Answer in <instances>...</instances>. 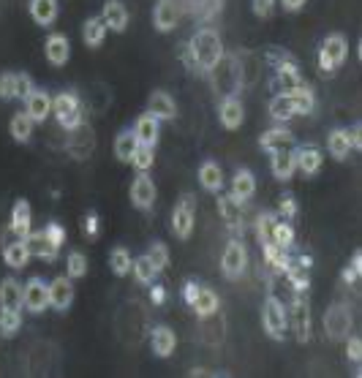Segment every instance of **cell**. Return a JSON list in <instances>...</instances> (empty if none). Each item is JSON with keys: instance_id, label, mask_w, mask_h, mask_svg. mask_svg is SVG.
<instances>
[{"instance_id": "cell-48", "label": "cell", "mask_w": 362, "mask_h": 378, "mask_svg": "<svg viewBox=\"0 0 362 378\" xmlns=\"http://www.w3.org/2000/svg\"><path fill=\"white\" fill-rule=\"evenodd\" d=\"M360 275H362V253H360V250H354V256H352V264L343 270L340 280H343L346 286H354V283H360Z\"/></svg>"}, {"instance_id": "cell-32", "label": "cell", "mask_w": 362, "mask_h": 378, "mask_svg": "<svg viewBox=\"0 0 362 378\" xmlns=\"http://www.w3.org/2000/svg\"><path fill=\"white\" fill-rule=\"evenodd\" d=\"M218 213L221 218L226 220V226H232V229H243V220H240V202L232 196V193H226V196H218Z\"/></svg>"}, {"instance_id": "cell-7", "label": "cell", "mask_w": 362, "mask_h": 378, "mask_svg": "<svg viewBox=\"0 0 362 378\" xmlns=\"http://www.w3.org/2000/svg\"><path fill=\"white\" fill-rule=\"evenodd\" d=\"M194 196L191 193H186L183 199H180V204L174 207V213H172V232H174V237H180V240H188L191 237V232H194Z\"/></svg>"}, {"instance_id": "cell-2", "label": "cell", "mask_w": 362, "mask_h": 378, "mask_svg": "<svg viewBox=\"0 0 362 378\" xmlns=\"http://www.w3.org/2000/svg\"><path fill=\"white\" fill-rule=\"evenodd\" d=\"M52 114L60 123V128L66 131H74L77 126H82V104L77 93H57L52 98Z\"/></svg>"}, {"instance_id": "cell-58", "label": "cell", "mask_w": 362, "mask_h": 378, "mask_svg": "<svg viewBox=\"0 0 362 378\" xmlns=\"http://www.w3.org/2000/svg\"><path fill=\"white\" fill-rule=\"evenodd\" d=\"M283 3V8L286 11H297V8H303L306 6V0H280Z\"/></svg>"}, {"instance_id": "cell-18", "label": "cell", "mask_w": 362, "mask_h": 378, "mask_svg": "<svg viewBox=\"0 0 362 378\" xmlns=\"http://www.w3.org/2000/svg\"><path fill=\"white\" fill-rule=\"evenodd\" d=\"M158 134H161V120H156L150 112L142 114L139 120H137V126H134V136H137V142L144 144V147H156L158 144Z\"/></svg>"}, {"instance_id": "cell-19", "label": "cell", "mask_w": 362, "mask_h": 378, "mask_svg": "<svg viewBox=\"0 0 362 378\" xmlns=\"http://www.w3.org/2000/svg\"><path fill=\"white\" fill-rule=\"evenodd\" d=\"M101 20L107 30H114V33H123L128 27V11L120 0H107L104 3V11H101Z\"/></svg>"}, {"instance_id": "cell-43", "label": "cell", "mask_w": 362, "mask_h": 378, "mask_svg": "<svg viewBox=\"0 0 362 378\" xmlns=\"http://www.w3.org/2000/svg\"><path fill=\"white\" fill-rule=\"evenodd\" d=\"M276 220H278V218L273 216V213H262V216H259V220H256V240H259V245H270V243H273Z\"/></svg>"}, {"instance_id": "cell-53", "label": "cell", "mask_w": 362, "mask_h": 378, "mask_svg": "<svg viewBox=\"0 0 362 378\" xmlns=\"http://www.w3.org/2000/svg\"><path fill=\"white\" fill-rule=\"evenodd\" d=\"M280 218H283V220H292V218L297 216V202H294V196H292V193H286V196H283V199H280Z\"/></svg>"}, {"instance_id": "cell-3", "label": "cell", "mask_w": 362, "mask_h": 378, "mask_svg": "<svg viewBox=\"0 0 362 378\" xmlns=\"http://www.w3.org/2000/svg\"><path fill=\"white\" fill-rule=\"evenodd\" d=\"M346 54H349L346 38H343L340 33L327 36L324 44H322V50H319V68H322V74H335V71L343 66Z\"/></svg>"}, {"instance_id": "cell-26", "label": "cell", "mask_w": 362, "mask_h": 378, "mask_svg": "<svg viewBox=\"0 0 362 378\" xmlns=\"http://www.w3.org/2000/svg\"><path fill=\"white\" fill-rule=\"evenodd\" d=\"M150 346H153V354L156 356H169V354L174 351V346H177V338H174V332L169 329V326H156L153 329V335H150Z\"/></svg>"}, {"instance_id": "cell-41", "label": "cell", "mask_w": 362, "mask_h": 378, "mask_svg": "<svg viewBox=\"0 0 362 378\" xmlns=\"http://www.w3.org/2000/svg\"><path fill=\"white\" fill-rule=\"evenodd\" d=\"M292 101H294V112L297 114H310L316 109V96H313V90L308 84H303L300 90L292 93Z\"/></svg>"}, {"instance_id": "cell-6", "label": "cell", "mask_w": 362, "mask_h": 378, "mask_svg": "<svg viewBox=\"0 0 362 378\" xmlns=\"http://www.w3.org/2000/svg\"><path fill=\"white\" fill-rule=\"evenodd\" d=\"M221 267H223V275H226L229 280H237V278L246 272V267H248V250H246V245L240 243V240H232V243L226 245Z\"/></svg>"}, {"instance_id": "cell-8", "label": "cell", "mask_w": 362, "mask_h": 378, "mask_svg": "<svg viewBox=\"0 0 362 378\" xmlns=\"http://www.w3.org/2000/svg\"><path fill=\"white\" fill-rule=\"evenodd\" d=\"M22 305L28 308L30 313H44L50 308V283H44L41 278H30L25 283Z\"/></svg>"}, {"instance_id": "cell-60", "label": "cell", "mask_w": 362, "mask_h": 378, "mask_svg": "<svg viewBox=\"0 0 362 378\" xmlns=\"http://www.w3.org/2000/svg\"><path fill=\"white\" fill-rule=\"evenodd\" d=\"M153 299H156V302H164V289L156 286V289H153Z\"/></svg>"}, {"instance_id": "cell-29", "label": "cell", "mask_w": 362, "mask_h": 378, "mask_svg": "<svg viewBox=\"0 0 362 378\" xmlns=\"http://www.w3.org/2000/svg\"><path fill=\"white\" fill-rule=\"evenodd\" d=\"M30 17L36 25H52L57 17V0H30Z\"/></svg>"}, {"instance_id": "cell-13", "label": "cell", "mask_w": 362, "mask_h": 378, "mask_svg": "<svg viewBox=\"0 0 362 378\" xmlns=\"http://www.w3.org/2000/svg\"><path fill=\"white\" fill-rule=\"evenodd\" d=\"M218 117H221L223 128H229V131L240 128V126H243V120H246L243 101H240L237 96H226V98L221 101V109H218Z\"/></svg>"}, {"instance_id": "cell-36", "label": "cell", "mask_w": 362, "mask_h": 378, "mask_svg": "<svg viewBox=\"0 0 362 378\" xmlns=\"http://www.w3.org/2000/svg\"><path fill=\"white\" fill-rule=\"evenodd\" d=\"M33 117H30L28 112H20V114H14L11 117V126H8V131H11V139L14 142H30L33 139Z\"/></svg>"}, {"instance_id": "cell-33", "label": "cell", "mask_w": 362, "mask_h": 378, "mask_svg": "<svg viewBox=\"0 0 362 378\" xmlns=\"http://www.w3.org/2000/svg\"><path fill=\"white\" fill-rule=\"evenodd\" d=\"M104 36H107V25H104V20H101V17H90V20L84 22L82 38L90 50L101 47V44H104Z\"/></svg>"}, {"instance_id": "cell-31", "label": "cell", "mask_w": 362, "mask_h": 378, "mask_svg": "<svg viewBox=\"0 0 362 378\" xmlns=\"http://www.w3.org/2000/svg\"><path fill=\"white\" fill-rule=\"evenodd\" d=\"M3 259H6V264H8L11 270L28 267L30 250H28V245H25V240H17V243L6 245V248H3Z\"/></svg>"}, {"instance_id": "cell-50", "label": "cell", "mask_w": 362, "mask_h": 378, "mask_svg": "<svg viewBox=\"0 0 362 378\" xmlns=\"http://www.w3.org/2000/svg\"><path fill=\"white\" fill-rule=\"evenodd\" d=\"M0 98L14 101L17 98V74H3L0 77Z\"/></svg>"}, {"instance_id": "cell-9", "label": "cell", "mask_w": 362, "mask_h": 378, "mask_svg": "<svg viewBox=\"0 0 362 378\" xmlns=\"http://www.w3.org/2000/svg\"><path fill=\"white\" fill-rule=\"evenodd\" d=\"M289 316H292V329L297 335L300 343H308L310 340V308L303 299V294L292 299V308H289Z\"/></svg>"}, {"instance_id": "cell-24", "label": "cell", "mask_w": 362, "mask_h": 378, "mask_svg": "<svg viewBox=\"0 0 362 378\" xmlns=\"http://www.w3.org/2000/svg\"><path fill=\"white\" fill-rule=\"evenodd\" d=\"M259 144H262V150H267V153H276V150H283V147H294V134L289 131V128H270V131H264L262 139H259Z\"/></svg>"}, {"instance_id": "cell-44", "label": "cell", "mask_w": 362, "mask_h": 378, "mask_svg": "<svg viewBox=\"0 0 362 378\" xmlns=\"http://www.w3.org/2000/svg\"><path fill=\"white\" fill-rule=\"evenodd\" d=\"M110 267L114 275H128L131 272V253L126 250V248H114L110 253Z\"/></svg>"}, {"instance_id": "cell-49", "label": "cell", "mask_w": 362, "mask_h": 378, "mask_svg": "<svg viewBox=\"0 0 362 378\" xmlns=\"http://www.w3.org/2000/svg\"><path fill=\"white\" fill-rule=\"evenodd\" d=\"M131 163H134L139 172H147V169L156 163L153 147H144V144H139V147H137V153H134V158H131Z\"/></svg>"}, {"instance_id": "cell-4", "label": "cell", "mask_w": 362, "mask_h": 378, "mask_svg": "<svg viewBox=\"0 0 362 378\" xmlns=\"http://www.w3.org/2000/svg\"><path fill=\"white\" fill-rule=\"evenodd\" d=\"M262 324L264 332L273 338V340H283L286 338V326H289V316H286V308L278 297H267L264 308H262Z\"/></svg>"}, {"instance_id": "cell-56", "label": "cell", "mask_w": 362, "mask_h": 378, "mask_svg": "<svg viewBox=\"0 0 362 378\" xmlns=\"http://www.w3.org/2000/svg\"><path fill=\"white\" fill-rule=\"evenodd\" d=\"M349 134V144H352V150H360L362 147V128H360V123H354L352 126V131H346Z\"/></svg>"}, {"instance_id": "cell-59", "label": "cell", "mask_w": 362, "mask_h": 378, "mask_svg": "<svg viewBox=\"0 0 362 378\" xmlns=\"http://www.w3.org/2000/svg\"><path fill=\"white\" fill-rule=\"evenodd\" d=\"M196 292H199V289H196V283H186V294H183V297H186V302H188V305L194 302Z\"/></svg>"}, {"instance_id": "cell-12", "label": "cell", "mask_w": 362, "mask_h": 378, "mask_svg": "<svg viewBox=\"0 0 362 378\" xmlns=\"http://www.w3.org/2000/svg\"><path fill=\"white\" fill-rule=\"evenodd\" d=\"M71 302H74V283H71V278L60 275V278H55V280L50 283V308H55V310H68Z\"/></svg>"}, {"instance_id": "cell-37", "label": "cell", "mask_w": 362, "mask_h": 378, "mask_svg": "<svg viewBox=\"0 0 362 378\" xmlns=\"http://www.w3.org/2000/svg\"><path fill=\"white\" fill-rule=\"evenodd\" d=\"M264 248V262L273 267L276 272H286L289 270V264H292V256H289V250L286 248H280V245L270 243V245H262Z\"/></svg>"}, {"instance_id": "cell-25", "label": "cell", "mask_w": 362, "mask_h": 378, "mask_svg": "<svg viewBox=\"0 0 362 378\" xmlns=\"http://www.w3.org/2000/svg\"><path fill=\"white\" fill-rule=\"evenodd\" d=\"M30 223H33V213H30V204L25 199H20L17 204H14V210H11V232L20 237V240H25L30 234Z\"/></svg>"}, {"instance_id": "cell-39", "label": "cell", "mask_w": 362, "mask_h": 378, "mask_svg": "<svg viewBox=\"0 0 362 378\" xmlns=\"http://www.w3.org/2000/svg\"><path fill=\"white\" fill-rule=\"evenodd\" d=\"M20 329H22V313L3 308V310H0V335H3V338H14Z\"/></svg>"}, {"instance_id": "cell-15", "label": "cell", "mask_w": 362, "mask_h": 378, "mask_svg": "<svg viewBox=\"0 0 362 378\" xmlns=\"http://www.w3.org/2000/svg\"><path fill=\"white\" fill-rule=\"evenodd\" d=\"M270 169H273V174L278 177L280 183L292 180V174L297 172V163H294V147H283V150L270 153Z\"/></svg>"}, {"instance_id": "cell-16", "label": "cell", "mask_w": 362, "mask_h": 378, "mask_svg": "<svg viewBox=\"0 0 362 378\" xmlns=\"http://www.w3.org/2000/svg\"><path fill=\"white\" fill-rule=\"evenodd\" d=\"M147 112L156 117V120H174L177 117V104L174 98L164 93V90H156L150 98H147Z\"/></svg>"}, {"instance_id": "cell-21", "label": "cell", "mask_w": 362, "mask_h": 378, "mask_svg": "<svg viewBox=\"0 0 362 378\" xmlns=\"http://www.w3.org/2000/svg\"><path fill=\"white\" fill-rule=\"evenodd\" d=\"M44 52H47V60L52 66H66L68 57H71V44H68V38L63 33H52L47 38V44H44Z\"/></svg>"}, {"instance_id": "cell-10", "label": "cell", "mask_w": 362, "mask_h": 378, "mask_svg": "<svg viewBox=\"0 0 362 378\" xmlns=\"http://www.w3.org/2000/svg\"><path fill=\"white\" fill-rule=\"evenodd\" d=\"M131 202L139 210H153V204H156V183L147 177V172H139L137 180L131 183Z\"/></svg>"}, {"instance_id": "cell-27", "label": "cell", "mask_w": 362, "mask_h": 378, "mask_svg": "<svg viewBox=\"0 0 362 378\" xmlns=\"http://www.w3.org/2000/svg\"><path fill=\"white\" fill-rule=\"evenodd\" d=\"M240 204L243 202H248L253 193H256V180H253V174L248 169H240L237 174H234V180H232V190H229Z\"/></svg>"}, {"instance_id": "cell-14", "label": "cell", "mask_w": 362, "mask_h": 378, "mask_svg": "<svg viewBox=\"0 0 362 378\" xmlns=\"http://www.w3.org/2000/svg\"><path fill=\"white\" fill-rule=\"evenodd\" d=\"M25 245H28L30 256L47 259V262H55L57 250H60V245L52 243V240L47 237V232H30L28 237H25Z\"/></svg>"}, {"instance_id": "cell-40", "label": "cell", "mask_w": 362, "mask_h": 378, "mask_svg": "<svg viewBox=\"0 0 362 378\" xmlns=\"http://www.w3.org/2000/svg\"><path fill=\"white\" fill-rule=\"evenodd\" d=\"M286 278H289V283H292V289H294L297 294L308 292V286H310L308 267H303L300 262H292V264H289V270H286Z\"/></svg>"}, {"instance_id": "cell-46", "label": "cell", "mask_w": 362, "mask_h": 378, "mask_svg": "<svg viewBox=\"0 0 362 378\" xmlns=\"http://www.w3.org/2000/svg\"><path fill=\"white\" fill-rule=\"evenodd\" d=\"M150 262H153V267L158 272H164L169 267V248L164 243H153L150 245V250L144 253Z\"/></svg>"}, {"instance_id": "cell-35", "label": "cell", "mask_w": 362, "mask_h": 378, "mask_svg": "<svg viewBox=\"0 0 362 378\" xmlns=\"http://www.w3.org/2000/svg\"><path fill=\"white\" fill-rule=\"evenodd\" d=\"M191 308L196 310V316H199V319L213 316V313L218 310V297H216V292H210V289H199L194 302H191Z\"/></svg>"}, {"instance_id": "cell-11", "label": "cell", "mask_w": 362, "mask_h": 378, "mask_svg": "<svg viewBox=\"0 0 362 378\" xmlns=\"http://www.w3.org/2000/svg\"><path fill=\"white\" fill-rule=\"evenodd\" d=\"M68 153L74 156V158H87L90 153H93V147H96V136H93V128L90 126H77L74 128V134L68 136Z\"/></svg>"}, {"instance_id": "cell-47", "label": "cell", "mask_w": 362, "mask_h": 378, "mask_svg": "<svg viewBox=\"0 0 362 378\" xmlns=\"http://www.w3.org/2000/svg\"><path fill=\"white\" fill-rule=\"evenodd\" d=\"M273 243L280 245V248H292L294 245V229L286 223V220H276V232H273Z\"/></svg>"}, {"instance_id": "cell-42", "label": "cell", "mask_w": 362, "mask_h": 378, "mask_svg": "<svg viewBox=\"0 0 362 378\" xmlns=\"http://www.w3.org/2000/svg\"><path fill=\"white\" fill-rule=\"evenodd\" d=\"M131 270H134V278L139 280L142 286H147V283H153V280L158 278V270L153 267V262H150L147 256H139V259H134V262H131Z\"/></svg>"}, {"instance_id": "cell-30", "label": "cell", "mask_w": 362, "mask_h": 378, "mask_svg": "<svg viewBox=\"0 0 362 378\" xmlns=\"http://www.w3.org/2000/svg\"><path fill=\"white\" fill-rule=\"evenodd\" d=\"M294 114H297V112H294L292 96H289V93H276L273 101H270V117H273L276 123H289Z\"/></svg>"}, {"instance_id": "cell-20", "label": "cell", "mask_w": 362, "mask_h": 378, "mask_svg": "<svg viewBox=\"0 0 362 378\" xmlns=\"http://www.w3.org/2000/svg\"><path fill=\"white\" fill-rule=\"evenodd\" d=\"M25 112L33 117V123H44L52 114V98L47 90H33L30 98L25 101Z\"/></svg>"}, {"instance_id": "cell-54", "label": "cell", "mask_w": 362, "mask_h": 378, "mask_svg": "<svg viewBox=\"0 0 362 378\" xmlns=\"http://www.w3.org/2000/svg\"><path fill=\"white\" fill-rule=\"evenodd\" d=\"M349 343H346V356L352 359V362H357L360 365V359H362V340L360 338H346Z\"/></svg>"}, {"instance_id": "cell-28", "label": "cell", "mask_w": 362, "mask_h": 378, "mask_svg": "<svg viewBox=\"0 0 362 378\" xmlns=\"http://www.w3.org/2000/svg\"><path fill=\"white\" fill-rule=\"evenodd\" d=\"M199 183H202V188L210 190V193H218L223 186V172L221 166L216 161H204L202 163V169H199Z\"/></svg>"}, {"instance_id": "cell-57", "label": "cell", "mask_w": 362, "mask_h": 378, "mask_svg": "<svg viewBox=\"0 0 362 378\" xmlns=\"http://www.w3.org/2000/svg\"><path fill=\"white\" fill-rule=\"evenodd\" d=\"M82 229L87 234H98V218H96V213H90V216L84 218Z\"/></svg>"}, {"instance_id": "cell-51", "label": "cell", "mask_w": 362, "mask_h": 378, "mask_svg": "<svg viewBox=\"0 0 362 378\" xmlns=\"http://www.w3.org/2000/svg\"><path fill=\"white\" fill-rule=\"evenodd\" d=\"M253 3V14L259 20H270L273 11H276V0H251Z\"/></svg>"}, {"instance_id": "cell-23", "label": "cell", "mask_w": 362, "mask_h": 378, "mask_svg": "<svg viewBox=\"0 0 362 378\" xmlns=\"http://www.w3.org/2000/svg\"><path fill=\"white\" fill-rule=\"evenodd\" d=\"M22 283L14 280V278H3L0 280V308H8V310H20L22 308Z\"/></svg>"}, {"instance_id": "cell-52", "label": "cell", "mask_w": 362, "mask_h": 378, "mask_svg": "<svg viewBox=\"0 0 362 378\" xmlns=\"http://www.w3.org/2000/svg\"><path fill=\"white\" fill-rule=\"evenodd\" d=\"M33 90H36V87H33V80H30V74H17V98L28 101Z\"/></svg>"}, {"instance_id": "cell-5", "label": "cell", "mask_w": 362, "mask_h": 378, "mask_svg": "<svg viewBox=\"0 0 362 378\" xmlns=\"http://www.w3.org/2000/svg\"><path fill=\"white\" fill-rule=\"evenodd\" d=\"M349 329H352V310L346 308V305H333V308H327V313H324V332H327V338L335 340V343H340V340H346L349 338Z\"/></svg>"}, {"instance_id": "cell-45", "label": "cell", "mask_w": 362, "mask_h": 378, "mask_svg": "<svg viewBox=\"0 0 362 378\" xmlns=\"http://www.w3.org/2000/svg\"><path fill=\"white\" fill-rule=\"evenodd\" d=\"M66 272H68L71 280H74V278H84V275H87V259H84V253L71 250L68 259H66Z\"/></svg>"}, {"instance_id": "cell-34", "label": "cell", "mask_w": 362, "mask_h": 378, "mask_svg": "<svg viewBox=\"0 0 362 378\" xmlns=\"http://www.w3.org/2000/svg\"><path fill=\"white\" fill-rule=\"evenodd\" d=\"M137 147H139V142H137L134 131H123V134H117V139H114V156H117V161L131 163L134 153H137Z\"/></svg>"}, {"instance_id": "cell-55", "label": "cell", "mask_w": 362, "mask_h": 378, "mask_svg": "<svg viewBox=\"0 0 362 378\" xmlns=\"http://www.w3.org/2000/svg\"><path fill=\"white\" fill-rule=\"evenodd\" d=\"M44 232H47V237H50V240H52L55 245H63V243H66V229H63L60 223H50V226H47Z\"/></svg>"}, {"instance_id": "cell-1", "label": "cell", "mask_w": 362, "mask_h": 378, "mask_svg": "<svg viewBox=\"0 0 362 378\" xmlns=\"http://www.w3.org/2000/svg\"><path fill=\"white\" fill-rule=\"evenodd\" d=\"M221 60H223L221 36H218L213 27L196 30L191 44H188V52H186V63H188L191 68H199V71L210 74Z\"/></svg>"}, {"instance_id": "cell-17", "label": "cell", "mask_w": 362, "mask_h": 378, "mask_svg": "<svg viewBox=\"0 0 362 378\" xmlns=\"http://www.w3.org/2000/svg\"><path fill=\"white\" fill-rule=\"evenodd\" d=\"M294 163H297V169L303 172V174H316L319 169H322V163H324V156H322V150L319 147H313V144H306V147H294Z\"/></svg>"}, {"instance_id": "cell-22", "label": "cell", "mask_w": 362, "mask_h": 378, "mask_svg": "<svg viewBox=\"0 0 362 378\" xmlns=\"http://www.w3.org/2000/svg\"><path fill=\"white\" fill-rule=\"evenodd\" d=\"M153 20H156V27H158L161 33L174 30L177 22H180V8H177V3H174V0H161V3L156 6Z\"/></svg>"}, {"instance_id": "cell-38", "label": "cell", "mask_w": 362, "mask_h": 378, "mask_svg": "<svg viewBox=\"0 0 362 378\" xmlns=\"http://www.w3.org/2000/svg\"><path fill=\"white\" fill-rule=\"evenodd\" d=\"M327 150L335 161H343L349 153H352V144H349V134L346 128H335L333 134L327 136Z\"/></svg>"}]
</instances>
